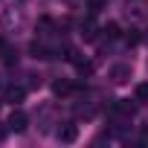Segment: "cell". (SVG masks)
<instances>
[{
  "label": "cell",
  "mask_w": 148,
  "mask_h": 148,
  "mask_svg": "<svg viewBox=\"0 0 148 148\" xmlns=\"http://www.w3.org/2000/svg\"><path fill=\"white\" fill-rule=\"evenodd\" d=\"M26 125H29V116L23 110H12L9 119H6V131H12V134H23Z\"/></svg>",
  "instance_id": "6da1fadb"
},
{
  "label": "cell",
  "mask_w": 148,
  "mask_h": 148,
  "mask_svg": "<svg viewBox=\"0 0 148 148\" xmlns=\"http://www.w3.org/2000/svg\"><path fill=\"white\" fill-rule=\"evenodd\" d=\"M108 76H110L113 84H125V82L131 79V67H128V64H116V67H110Z\"/></svg>",
  "instance_id": "7a4b0ae2"
},
{
  "label": "cell",
  "mask_w": 148,
  "mask_h": 148,
  "mask_svg": "<svg viewBox=\"0 0 148 148\" xmlns=\"http://www.w3.org/2000/svg\"><path fill=\"white\" fill-rule=\"evenodd\" d=\"M113 113H116V116H125V119H131V116L136 113V105H134V102H128V99H119V102L113 105Z\"/></svg>",
  "instance_id": "3957f363"
},
{
  "label": "cell",
  "mask_w": 148,
  "mask_h": 148,
  "mask_svg": "<svg viewBox=\"0 0 148 148\" xmlns=\"http://www.w3.org/2000/svg\"><path fill=\"white\" fill-rule=\"evenodd\" d=\"M55 136H58V142H76V136H79V128L67 122L64 128H58V134H55Z\"/></svg>",
  "instance_id": "277c9868"
},
{
  "label": "cell",
  "mask_w": 148,
  "mask_h": 148,
  "mask_svg": "<svg viewBox=\"0 0 148 148\" xmlns=\"http://www.w3.org/2000/svg\"><path fill=\"white\" fill-rule=\"evenodd\" d=\"M23 96H26L23 87H9V90H6V102H12V105H21Z\"/></svg>",
  "instance_id": "5b68a950"
},
{
  "label": "cell",
  "mask_w": 148,
  "mask_h": 148,
  "mask_svg": "<svg viewBox=\"0 0 148 148\" xmlns=\"http://www.w3.org/2000/svg\"><path fill=\"white\" fill-rule=\"evenodd\" d=\"M82 38H84V41H96V26H93V21H90V18L82 23Z\"/></svg>",
  "instance_id": "8992f818"
},
{
  "label": "cell",
  "mask_w": 148,
  "mask_h": 148,
  "mask_svg": "<svg viewBox=\"0 0 148 148\" xmlns=\"http://www.w3.org/2000/svg\"><path fill=\"white\" fill-rule=\"evenodd\" d=\"M134 99H136L139 105H148V82L136 84V90H134Z\"/></svg>",
  "instance_id": "52a82bcc"
},
{
  "label": "cell",
  "mask_w": 148,
  "mask_h": 148,
  "mask_svg": "<svg viewBox=\"0 0 148 148\" xmlns=\"http://www.w3.org/2000/svg\"><path fill=\"white\" fill-rule=\"evenodd\" d=\"M52 93H55V96H70V93H73V84H70V82H55V84H52Z\"/></svg>",
  "instance_id": "ba28073f"
},
{
  "label": "cell",
  "mask_w": 148,
  "mask_h": 148,
  "mask_svg": "<svg viewBox=\"0 0 148 148\" xmlns=\"http://www.w3.org/2000/svg\"><path fill=\"white\" fill-rule=\"evenodd\" d=\"M29 52H32L35 58H52V55H49V49H47L44 44H32V47H29Z\"/></svg>",
  "instance_id": "9c48e42d"
},
{
  "label": "cell",
  "mask_w": 148,
  "mask_h": 148,
  "mask_svg": "<svg viewBox=\"0 0 148 148\" xmlns=\"http://www.w3.org/2000/svg\"><path fill=\"white\" fill-rule=\"evenodd\" d=\"M102 9H105V0H87V12L90 15H99Z\"/></svg>",
  "instance_id": "30bf717a"
},
{
  "label": "cell",
  "mask_w": 148,
  "mask_h": 148,
  "mask_svg": "<svg viewBox=\"0 0 148 148\" xmlns=\"http://www.w3.org/2000/svg\"><path fill=\"white\" fill-rule=\"evenodd\" d=\"M102 32H105L108 38H116V35H119V26H116V23H108V26H105Z\"/></svg>",
  "instance_id": "8fae6325"
},
{
  "label": "cell",
  "mask_w": 148,
  "mask_h": 148,
  "mask_svg": "<svg viewBox=\"0 0 148 148\" xmlns=\"http://www.w3.org/2000/svg\"><path fill=\"white\" fill-rule=\"evenodd\" d=\"M139 139H142V145H148V128H142V134H139Z\"/></svg>",
  "instance_id": "7c38bea8"
}]
</instances>
